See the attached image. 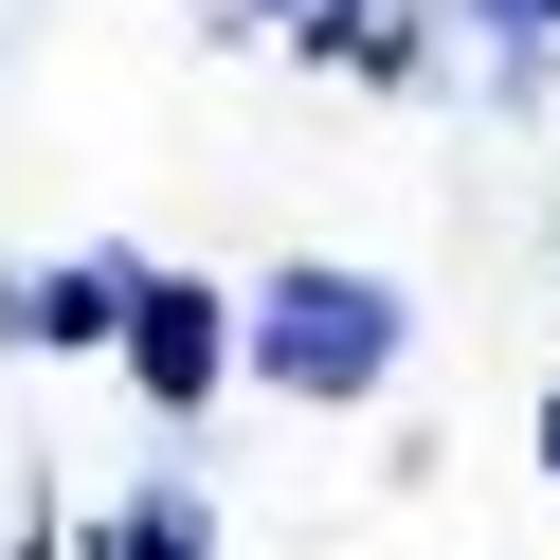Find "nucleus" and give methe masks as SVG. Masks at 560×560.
<instances>
[{"label":"nucleus","mask_w":560,"mask_h":560,"mask_svg":"<svg viewBox=\"0 0 560 560\" xmlns=\"http://www.w3.org/2000/svg\"><path fill=\"white\" fill-rule=\"evenodd\" d=\"M398 343H416L398 271H343V254H290L235 307V362H254L271 398H362V380H398Z\"/></svg>","instance_id":"f257e3e1"},{"label":"nucleus","mask_w":560,"mask_h":560,"mask_svg":"<svg viewBox=\"0 0 560 560\" xmlns=\"http://www.w3.org/2000/svg\"><path fill=\"white\" fill-rule=\"evenodd\" d=\"M109 362H127V398H145V416H199V398H218V362H235V307L199 290V271H145L127 326H109Z\"/></svg>","instance_id":"f03ea898"},{"label":"nucleus","mask_w":560,"mask_h":560,"mask_svg":"<svg viewBox=\"0 0 560 560\" xmlns=\"http://www.w3.org/2000/svg\"><path fill=\"white\" fill-rule=\"evenodd\" d=\"M127 290H145V254H37L19 290H0V326L73 362V343H109V326H127Z\"/></svg>","instance_id":"7ed1b4c3"},{"label":"nucleus","mask_w":560,"mask_h":560,"mask_svg":"<svg viewBox=\"0 0 560 560\" xmlns=\"http://www.w3.org/2000/svg\"><path fill=\"white\" fill-rule=\"evenodd\" d=\"M290 37L326 55V73H362V91H416V55H434V19H416V0H307Z\"/></svg>","instance_id":"20e7f679"},{"label":"nucleus","mask_w":560,"mask_h":560,"mask_svg":"<svg viewBox=\"0 0 560 560\" xmlns=\"http://www.w3.org/2000/svg\"><path fill=\"white\" fill-rule=\"evenodd\" d=\"M73 560H218V506H199V488H182V470H163V488H127V506H109V524H91V542H73Z\"/></svg>","instance_id":"39448f33"},{"label":"nucleus","mask_w":560,"mask_h":560,"mask_svg":"<svg viewBox=\"0 0 560 560\" xmlns=\"http://www.w3.org/2000/svg\"><path fill=\"white\" fill-rule=\"evenodd\" d=\"M452 19L506 55V109H524V91H542V55H560V0H452Z\"/></svg>","instance_id":"423d86ee"},{"label":"nucleus","mask_w":560,"mask_h":560,"mask_svg":"<svg viewBox=\"0 0 560 560\" xmlns=\"http://www.w3.org/2000/svg\"><path fill=\"white\" fill-rule=\"evenodd\" d=\"M271 19H307V0H218V37H271Z\"/></svg>","instance_id":"0eeeda50"},{"label":"nucleus","mask_w":560,"mask_h":560,"mask_svg":"<svg viewBox=\"0 0 560 560\" xmlns=\"http://www.w3.org/2000/svg\"><path fill=\"white\" fill-rule=\"evenodd\" d=\"M542 470H560V398H542Z\"/></svg>","instance_id":"6e6552de"}]
</instances>
